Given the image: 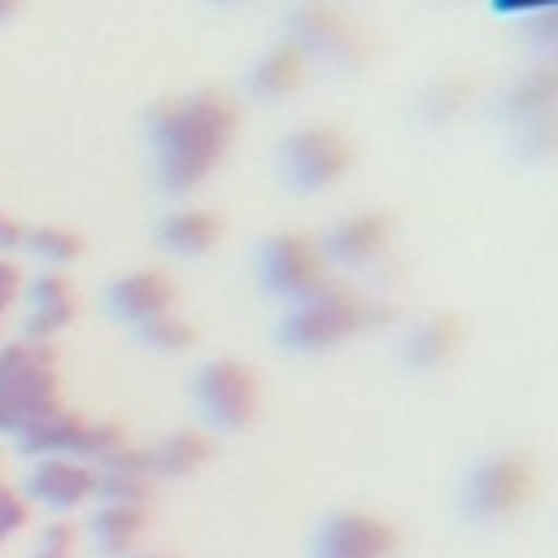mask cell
I'll return each instance as SVG.
<instances>
[{
    "instance_id": "1",
    "label": "cell",
    "mask_w": 558,
    "mask_h": 558,
    "mask_svg": "<svg viewBox=\"0 0 558 558\" xmlns=\"http://www.w3.org/2000/svg\"><path fill=\"white\" fill-rule=\"evenodd\" d=\"M240 131V96L227 87H192L148 105L144 144L148 174L166 196H192L227 161Z\"/></svg>"
},
{
    "instance_id": "2",
    "label": "cell",
    "mask_w": 558,
    "mask_h": 558,
    "mask_svg": "<svg viewBox=\"0 0 558 558\" xmlns=\"http://www.w3.org/2000/svg\"><path fill=\"white\" fill-rule=\"evenodd\" d=\"M392 318H397V310L384 296H371L357 283L331 279L314 296L279 310L275 340L288 353L314 357V353H331V349H340V344H349V340H357V336H366Z\"/></svg>"
},
{
    "instance_id": "3",
    "label": "cell",
    "mask_w": 558,
    "mask_h": 558,
    "mask_svg": "<svg viewBox=\"0 0 558 558\" xmlns=\"http://www.w3.org/2000/svg\"><path fill=\"white\" fill-rule=\"evenodd\" d=\"M279 44L296 48L310 65H323V70H362L371 61V35L366 26L340 9L336 0H301L283 13V26H279Z\"/></svg>"
},
{
    "instance_id": "4",
    "label": "cell",
    "mask_w": 558,
    "mask_h": 558,
    "mask_svg": "<svg viewBox=\"0 0 558 558\" xmlns=\"http://www.w3.org/2000/svg\"><path fill=\"white\" fill-rule=\"evenodd\" d=\"M536 497V462L519 449L484 453L458 484V514L475 527H497L523 514Z\"/></svg>"
},
{
    "instance_id": "5",
    "label": "cell",
    "mask_w": 558,
    "mask_h": 558,
    "mask_svg": "<svg viewBox=\"0 0 558 558\" xmlns=\"http://www.w3.org/2000/svg\"><path fill=\"white\" fill-rule=\"evenodd\" d=\"M353 166H357V148L331 122L296 126L275 144V170L292 196H318L340 179H349Z\"/></svg>"
},
{
    "instance_id": "6",
    "label": "cell",
    "mask_w": 558,
    "mask_h": 558,
    "mask_svg": "<svg viewBox=\"0 0 558 558\" xmlns=\"http://www.w3.org/2000/svg\"><path fill=\"white\" fill-rule=\"evenodd\" d=\"M331 266L318 248L314 235L305 231H275L257 244V288L279 305H296L305 296H314L323 283H331Z\"/></svg>"
},
{
    "instance_id": "7",
    "label": "cell",
    "mask_w": 558,
    "mask_h": 558,
    "mask_svg": "<svg viewBox=\"0 0 558 558\" xmlns=\"http://www.w3.org/2000/svg\"><path fill=\"white\" fill-rule=\"evenodd\" d=\"M554 105H558V78L549 65H527L501 87L497 118L519 157L536 161L554 148Z\"/></svg>"
},
{
    "instance_id": "8",
    "label": "cell",
    "mask_w": 558,
    "mask_h": 558,
    "mask_svg": "<svg viewBox=\"0 0 558 558\" xmlns=\"http://www.w3.org/2000/svg\"><path fill=\"white\" fill-rule=\"evenodd\" d=\"M392 214L384 209H353L340 214L323 235L318 248L331 266V275H353V279H384V266L392 262Z\"/></svg>"
},
{
    "instance_id": "9",
    "label": "cell",
    "mask_w": 558,
    "mask_h": 558,
    "mask_svg": "<svg viewBox=\"0 0 558 558\" xmlns=\"http://www.w3.org/2000/svg\"><path fill=\"white\" fill-rule=\"evenodd\" d=\"M192 405L209 432H240L257 418L262 388L248 362L214 357L192 375Z\"/></svg>"
},
{
    "instance_id": "10",
    "label": "cell",
    "mask_w": 558,
    "mask_h": 558,
    "mask_svg": "<svg viewBox=\"0 0 558 558\" xmlns=\"http://www.w3.org/2000/svg\"><path fill=\"white\" fill-rule=\"evenodd\" d=\"M401 532L371 510H331L310 536V558H392Z\"/></svg>"
},
{
    "instance_id": "11",
    "label": "cell",
    "mask_w": 558,
    "mask_h": 558,
    "mask_svg": "<svg viewBox=\"0 0 558 558\" xmlns=\"http://www.w3.org/2000/svg\"><path fill=\"white\" fill-rule=\"evenodd\" d=\"M17 488L31 501V510H48L52 519H65L96 501V471L83 458H35Z\"/></svg>"
},
{
    "instance_id": "12",
    "label": "cell",
    "mask_w": 558,
    "mask_h": 558,
    "mask_svg": "<svg viewBox=\"0 0 558 558\" xmlns=\"http://www.w3.org/2000/svg\"><path fill=\"white\" fill-rule=\"evenodd\" d=\"M17 336L26 340H57L78 318V283L65 270H35L17 301Z\"/></svg>"
},
{
    "instance_id": "13",
    "label": "cell",
    "mask_w": 558,
    "mask_h": 558,
    "mask_svg": "<svg viewBox=\"0 0 558 558\" xmlns=\"http://www.w3.org/2000/svg\"><path fill=\"white\" fill-rule=\"evenodd\" d=\"M105 310L122 323V327H140L157 314H170L179 310V283L170 270L161 266H135V270H122L109 288H105Z\"/></svg>"
},
{
    "instance_id": "14",
    "label": "cell",
    "mask_w": 558,
    "mask_h": 558,
    "mask_svg": "<svg viewBox=\"0 0 558 558\" xmlns=\"http://www.w3.org/2000/svg\"><path fill=\"white\" fill-rule=\"evenodd\" d=\"M92 471H96V501H109V506H144L148 510V501L157 493V480H153V466H148L144 445L126 440L109 458L92 462Z\"/></svg>"
},
{
    "instance_id": "15",
    "label": "cell",
    "mask_w": 558,
    "mask_h": 558,
    "mask_svg": "<svg viewBox=\"0 0 558 558\" xmlns=\"http://www.w3.org/2000/svg\"><path fill=\"white\" fill-rule=\"evenodd\" d=\"M222 214L205 209V205H174L157 218V244L166 257H205L222 244Z\"/></svg>"
},
{
    "instance_id": "16",
    "label": "cell",
    "mask_w": 558,
    "mask_h": 558,
    "mask_svg": "<svg viewBox=\"0 0 558 558\" xmlns=\"http://www.w3.org/2000/svg\"><path fill=\"white\" fill-rule=\"evenodd\" d=\"M83 432H87V414L70 410L65 401L35 414L22 432H13V449L22 458H78L83 449Z\"/></svg>"
},
{
    "instance_id": "17",
    "label": "cell",
    "mask_w": 558,
    "mask_h": 558,
    "mask_svg": "<svg viewBox=\"0 0 558 558\" xmlns=\"http://www.w3.org/2000/svg\"><path fill=\"white\" fill-rule=\"evenodd\" d=\"M462 340H466L462 318H453V314H427V318H418L401 336V362L410 371H418V375L445 371L462 353Z\"/></svg>"
},
{
    "instance_id": "18",
    "label": "cell",
    "mask_w": 558,
    "mask_h": 558,
    "mask_svg": "<svg viewBox=\"0 0 558 558\" xmlns=\"http://www.w3.org/2000/svg\"><path fill=\"white\" fill-rule=\"evenodd\" d=\"M92 549L100 558H131L135 549H144L148 536V510L144 506H109V501H92L87 523L78 527Z\"/></svg>"
},
{
    "instance_id": "19",
    "label": "cell",
    "mask_w": 558,
    "mask_h": 558,
    "mask_svg": "<svg viewBox=\"0 0 558 558\" xmlns=\"http://www.w3.org/2000/svg\"><path fill=\"white\" fill-rule=\"evenodd\" d=\"M305 74H310V61H305L296 48L275 44V48H266V52L248 65V74H244V96L257 100V105H283V100H292V96L305 87Z\"/></svg>"
},
{
    "instance_id": "20",
    "label": "cell",
    "mask_w": 558,
    "mask_h": 558,
    "mask_svg": "<svg viewBox=\"0 0 558 558\" xmlns=\"http://www.w3.org/2000/svg\"><path fill=\"white\" fill-rule=\"evenodd\" d=\"M153 480H192L214 458V436L205 427H174L161 432L153 445H144Z\"/></svg>"
},
{
    "instance_id": "21",
    "label": "cell",
    "mask_w": 558,
    "mask_h": 558,
    "mask_svg": "<svg viewBox=\"0 0 558 558\" xmlns=\"http://www.w3.org/2000/svg\"><path fill=\"white\" fill-rule=\"evenodd\" d=\"M0 379L17 384H61V357L48 340L9 336L0 340Z\"/></svg>"
},
{
    "instance_id": "22",
    "label": "cell",
    "mask_w": 558,
    "mask_h": 558,
    "mask_svg": "<svg viewBox=\"0 0 558 558\" xmlns=\"http://www.w3.org/2000/svg\"><path fill=\"white\" fill-rule=\"evenodd\" d=\"M83 248H87L83 231L65 222H35L22 235V257H31L39 270H70L83 257Z\"/></svg>"
},
{
    "instance_id": "23",
    "label": "cell",
    "mask_w": 558,
    "mask_h": 558,
    "mask_svg": "<svg viewBox=\"0 0 558 558\" xmlns=\"http://www.w3.org/2000/svg\"><path fill=\"white\" fill-rule=\"evenodd\" d=\"M61 405V384H17L0 379V436L22 432L35 414Z\"/></svg>"
},
{
    "instance_id": "24",
    "label": "cell",
    "mask_w": 558,
    "mask_h": 558,
    "mask_svg": "<svg viewBox=\"0 0 558 558\" xmlns=\"http://www.w3.org/2000/svg\"><path fill=\"white\" fill-rule=\"evenodd\" d=\"M466 105H471V83L449 74V78H436V83H427V87L418 92L414 113H418L427 126H445V122H453Z\"/></svg>"
},
{
    "instance_id": "25",
    "label": "cell",
    "mask_w": 558,
    "mask_h": 558,
    "mask_svg": "<svg viewBox=\"0 0 558 558\" xmlns=\"http://www.w3.org/2000/svg\"><path fill=\"white\" fill-rule=\"evenodd\" d=\"M135 340L144 349H153V353H187L196 344V323L183 318L179 310H170V314H157V318L140 323L135 327Z\"/></svg>"
},
{
    "instance_id": "26",
    "label": "cell",
    "mask_w": 558,
    "mask_h": 558,
    "mask_svg": "<svg viewBox=\"0 0 558 558\" xmlns=\"http://www.w3.org/2000/svg\"><path fill=\"white\" fill-rule=\"evenodd\" d=\"M78 541H83V532L70 519H48L44 527H35V536L26 545V558H74Z\"/></svg>"
},
{
    "instance_id": "27",
    "label": "cell",
    "mask_w": 558,
    "mask_h": 558,
    "mask_svg": "<svg viewBox=\"0 0 558 558\" xmlns=\"http://www.w3.org/2000/svg\"><path fill=\"white\" fill-rule=\"evenodd\" d=\"M26 527H31V501L22 497L17 484H9V480L0 475V532L13 541V536L26 532Z\"/></svg>"
},
{
    "instance_id": "28",
    "label": "cell",
    "mask_w": 558,
    "mask_h": 558,
    "mask_svg": "<svg viewBox=\"0 0 558 558\" xmlns=\"http://www.w3.org/2000/svg\"><path fill=\"white\" fill-rule=\"evenodd\" d=\"M22 288H26V270L17 266V257H0V318L9 310H17Z\"/></svg>"
},
{
    "instance_id": "29",
    "label": "cell",
    "mask_w": 558,
    "mask_h": 558,
    "mask_svg": "<svg viewBox=\"0 0 558 558\" xmlns=\"http://www.w3.org/2000/svg\"><path fill=\"white\" fill-rule=\"evenodd\" d=\"M22 235H26V222L13 218L9 209H0V257H17L22 253Z\"/></svg>"
},
{
    "instance_id": "30",
    "label": "cell",
    "mask_w": 558,
    "mask_h": 558,
    "mask_svg": "<svg viewBox=\"0 0 558 558\" xmlns=\"http://www.w3.org/2000/svg\"><path fill=\"white\" fill-rule=\"evenodd\" d=\"M22 4H26V0H0V26H9V22L22 13Z\"/></svg>"
},
{
    "instance_id": "31",
    "label": "cell",
    "mask_w": 558,
    "mask_h": 558,
    "mask_svg": "<svg viewBox=\"0 0 558 558\" xmlns=\"http://www.w3.org/2000/svg\"><path fill=\"white\" fill-rule=\"evenodd\" d=\"M131 558H174V554H166V549H135Z\"/></svg>"
},
{
    "instance_id": "32",
    "label": "cell",
    "mask_w": 558,
    "mask_h": 558,
    "mask_svg": "<svg viewBox=\"0 0 558 558\" xmlns=\"http://www.w3.org/2000/svg\"><path fill=\"white\" fill-rule=\"evenodd\" d=\"M4 545H9V536H4V532H0V549H4Z\"/></svg>"
},
{
    "instance_id": "33",
    "label": "cell",
    "mask_w": 558,
    "mask_h": 558,
    "mask_svg": "<svg viewBox=\"0 0 558 558\" xmlns=\"http://www.w3.org/2000/svg\"><path fill=\"white\" fill-rule=\"evenodd\" d=\"M214 4H240V0H214Z\"/></svg>"
},
{
    "instance_id": "34",
    "label": "cell",
    "mask_w": 558,
    "mask_h": 558,
    "mask_svg": "<svg viewBox=\"0 0 558 558\" xmlns=\"http://www.w3.org/2000/svg\"><path fill=\"white\" fill-rule=\"evenodd\" d=\"M0 340H4V318H0Z\"/></svg>"
}]
</instances>
